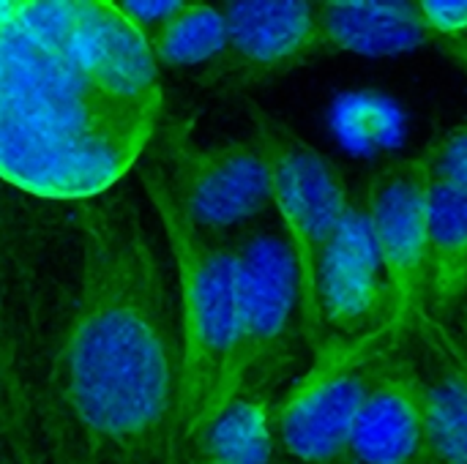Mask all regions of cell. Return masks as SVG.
I'll use <instances>...</instances> for the list:
<instances>
[{"mask_svg": "<svg viewBox=\"0 0 467 464\" xmlns=\"http://www.w3.org/2000/svg\"><path fill=\"white\" fill-rule=\"evenodd\" d=\"M0 375L8 464H183L175 265L126 183L8 213Z\"/></svg>", "mask_w": 467, "mask_h": 464, "instance_id": "6da1fadb", "label": "cell"}, {"mask_svg": "<svg viewBox=\"0 0 467 464\" xmlns=\"http://www.w3.org/2000/svg\"><path fill=\"white\" fill-rule=\"evenodd\" d=\"M161 109L118 98L0 3V170L33 200L79 202L126 183L150 153Z\"/></svg>", "mask_w": 467, "mask_h": 464, "instance_id": "7a4b0ae2", "label": "cell"}, {"mask_svg": "<svg viewBox=\"0 0 467 464\" xmlns=\"http://www.w3.org/2000/svg\"><path fill=\"white\" fill-rule=\"evenodd\" d=\"M142 194L156 213L167 238L181 301V336H183V394H181V457L186 454L197 421L219 383L230 356L241 295H244V260L235 238H213L189 224L175 202L170 180L159 161L148 153L134 170Z\"/></svg>", "mask_w": 467, "mask_h": 464, "instance_id": "3957f363", "label": "cell"}, {"mask_svg": "<svg viewBox=\"0 0 467 464\" xmlns=\"http://www.w3.org/2000/svg\"><path fill=\"white\" fill-rule=\"evenodd\" d=\"M235 246L244 260L238 328L192 443L235 399L249 394H271V386L296 361V342H306L301 276L279 222H260L257 227L235 235Z\"/></svg>", "mask_w": 467, "mask_h": 464, "instance_id": "277c9868", "label": "cell"}, {"mask_svg": "<svg viewBox=\"0 0 467 464\" xmlns=\"http://www.w3.org/2000/svg\"><path fill=\"white\" fill-rule=\"evenodd\" d=\"M246 107L252 118V134L260 139L271 161L274 211L298 265L304 334L306 347L315 353L326 342L320 317V271L353 194L339 167L323 150L265 112L257 101H246Z\"/></svg>", "mask_w": 467, "mask_h": 464, "instance_id": "5b68a950", "label": "cell"}, {"mask_svg": "<svg viewBox=\"0 0 467 464\" xmlns=\"http://www.w3.org/2000/svg\"><path fill=\"white\" fill-rule=\"evenodd\" d=\"M312 356V366L276 405L279 454L290 464H339L372 388L400 350L375 334L326 339Z\"/></svg>", "mask_w": 467, "mask_h": 464, "instance_id": "8992f818", "label": "cell"}, {"mask_svg": "<svg viewBox=\"0 0 467 464\" xmlns=\"http://www.w3.org/2000/svg\"><path fill=\"white\" fill-rule=\"evenodd\" d=\"M150 156L164 170L178 208L205 235L235 238L274 211V175L252 134L216 145L192 137V120H167Z\"/></svg>", "mask_w": 467, "mask_h": 464, "instance_id": "52a82bcc", "label": "cell"}, {"mask_svg": "<svg viewBox=\"0 0 467 464\" xmlns=\"http://www.w3.org/2000/svg\"><path fill=\"white\" fill-rule=\"evenodd\" d=\"M364 197L391 301L383 336L402 353L416 323L427 312L432 202V167L427 150L419 156H397L375 167L364 183Z\"/></svg>", "mask_w": 467, "mask_h": 464, "instance_id": "ba28073f", "label": "cell"}, {"mask_svg": "<svg viewBox=\"0 0 467 464\" xmlns=\"http://www.w3.org/2000/svg\"><path fill=\"white\" fill-rule=\"evenodd\" d=\"M14 11L123 101L161 109V68L115 0H11Z\"/></svg>", "mask_w": 467, "mask_h": 464, "instance_id": "9c48e42d", "label": "cell"}, {"mask_svg": "<svg viewBox=\"0 0 467 464\" xmlns=\"http://www.w3.org/2000/svg\"><path fill=\"white\" fill-rule=\"evenodd\" d=\"M224 52L194 82L213 96H241L326 55L317 0H227Z\"/></svg>", "mask_w": 467, "mask_h": 464, "instance_id": "30bf717a", "label": "cell"}, {"mask_svg": "<svg viewBox=\"0 0 467 464\" xmlns=\"http://www.w3.org/2000/svg\"><path fill=\"white\" fill-rule=\"evenodd\" d=\"M389 282L369 224L364 189L353 194L348 213L326 252L320 271V317L326 339H367L386 334ZM389 342V339H386Z\"/></svg>", "mask_w": 467, "mask_h": 464, "instance_id": "8fae6325", "label": "cell"}, {"mask_svg": "<svg viewBox=\"0 0 467 464\" xmlns=\"http://www.w3.org/2000/svg\"><path fill=\"white\" fill-rule=\"evenodd\" d=\"M405 356L424 397L430 464H467V350L454 331L430 317L416 323Z\"/></svg>", "mask_w": 467, "mask_h": 464, "instance_id": "7c38bea8", "label": "cell"}, {"mask_svg": "<svg viewBox=\"0 0 467 464\" xmlns=\"http://www.w3.org/2000/svg\"><path fill=\"white\" fill-rule=\"evenodd\" d=\"M339 464H430L421 383L405 350L372 388Z\"/></svg>", "mask_w": 467, "mask_h": 464, "instance_id": "4fadbf2b", "label": "cell"}, {"mask_svg": "<svg viewBox=\"0 0 467 464\" xmlns=\"http://www.w3.org/2000/svg\"><path fill=\"white\" fill-rule=\"evenodd\" d=\"M326 55L391 57L435 44L419 0H317Z\"/></svg>", "mask_w": 467, "mask_h": 464, "instance_id": "5bb4252c", "label": "cell"}, {"mask_svg": "<svg viewBox=\"0 0 467 464\" xmlns=\"http://www.w3.org/2000/svg\"><path fill=\"white\" fill-rule=\"evenodd\" d=\"M467 295V194L432 175L427 314L449 323Z\"/></svg>", "mask_w": 467, "mask_h": 464, "instance_id": "9a60e30c", "label": "cell"}, {"mask_svg": "<svg viewBox=\"0 0 467 464\" xmlns=\"http://www.w3.org/2000/svg\"><path fill=\"white\" fill-rule=\"evenodd\" d=\"M276 405L249 394L227 405L189 446L183 464H276Z\"/></svg>", "mask_w": 467, "mask_h": 464, "instance_id": "2e32d148", "label": "cell"}, {"mask_svg": "<svg viewBox=\"0 0 467 464\" xmlns=\"http://www.w3.org/2000/svg\"><path fill=\"white\" fill-rule=\"evenodd\" d=\"M227 44V16L219 5L189 3L150 41L159 68H208Z\"/></svg>", "mask_w": 467, "mask_h": 464, "instance_id": "e0dca14e", "label": "cell"}, {"mask_svg": "<svg viewBox=\"0 0 467 464\" xmlns=\"http://www.w3.org/2000/svg\"><path fill=\"white\" fill-rule=\"evenodd\" d=\"M432 175L449 180L467 194V120L441 134L432 145L424 148Z\"/></svg>", "mask_w": 467, "mask_h": 464, "instance_id": "ac0fdd59", "label": "cell"}, {"mask_svg": "<svg viewBox=\"0 0 467 464\" xmlns=\"http://www.w3.org/2000/svg\"><path fill=\"white\" fill-rule=\"evenodd\" d=\"M120 14L142 33V38L150 44L164 25L181 14V8L186 5V0H115Z\"/></svg>", "mask_w": 467, "mask_h": 464, "instance_id": "d6986e66", "label": "cell"}, {"mask_svg": "<svg viewBox=\"0 0 467 464\" xmlns=\"http://www.w3.org/2000/svg\"><path fill=\"white\" fill-rule=\"evenodd\" d=\"M419 8L435 38L467 36V0H419Z\"/></svg>", "mask_w": 467, "mask_h": 464, "instance_id": "ffe728a7", "label": "cell"}, {"mask_svg": "<svg viewBox=\"0 0 467 464\" xmlns=\"http://www.w3.org/2000/svg\"><path fill=\"white\" fill-rule=\"evenodd\" d=\"M432 46L441 55H446L449 60H454V66L467 77V36H460V38H435Z\"/></svg>", "mask_w": 467, "mask_h": 464, "instance_id": "44dd1931", "label": "cell"}, {"mask_svg": "<svg viewBox=\"0 0 467 464\" xmlns=\"http://www.w3.org/2000/svg\"><path fill=\"white\" fill-rule=\"evenodd\" d=\"M451 331H454V336L465 345V350H467V295H465V301L457 306V312L449 317V323H446Z\"/></svg>", "mask_w": 467, "mask_h": 464, "instance_id": "7402d4cb", "label": "cell"}]
</instances>
